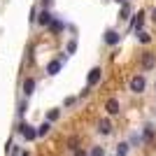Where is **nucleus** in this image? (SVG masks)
I'll list each match as a JSON object with an SVG mask.
<instances>
[{
	"mask_svg": "<svg viewBox=\"0 0 156 156\" xmlns=\"http://www.w3.org/2000/svg\"><path fill=\"white\" fill-rule=\"evenodd\" d=\"M156 140V130H154V126L151 124H147L142 128V142H147V144H151Z\"/></svg>",
	"mask_w": 156,
	"mask_h": 156,
	"instance_id": "obj_6",
	"label": "nucleus"
},
{
	"mask_svg": "<svg viewBox=\"0 0 156 156\" xmlns=\"http://www.w3.org/2000/svg\"><path fill=\"white\" fill-rule=\"evenodd\" d=\"M144 89H147V79H144V75H135V77L130 79V91H133V93H142Z\"/></svg>",
	"mask_w": 156,
	"mask_h": 156,
	"instance_id": "obj_1",
	"label": "nucleus"
},
{
	"mask_svg": "<svg viewBox=\"0 0 156 156\" xmlns=\"http://www.w3.org/2000/svg\"><path fill=\"white\" fill-rule=\"evenodd\" d=\"M103 40H105V44L114 47V44H119V40H121V35H119L117 30H112V28H107V30H105V35H103Z\"/></svg>",
	"mask_w": 156,
	"mask_h": 156,
	"instance_id": "obj_4",
	"label": "nucleus"
},
{
	"mask_svg": "<svg viewBox=\"0 0 156 156\" xmlns=\"http://www.w3.org/2000/svg\"><path fill=\"white\" fill-rule=\"evenodd\" d=\"M154 63H156V56L151 51H144L142 54V68L144 70H151V68H154Z\"/></svg>",
	"mask_w": 156,
	"mask_h": 156,
	"instance_id": "obj_8",
	"label": "nucleus"
},
{
	"mask_svg": "<svg viewBox=\"0 0 156 156\" xmlns=\"http://www.w3.org/2000/svg\"><path fill=\"white\" fill-rule=\"evenodd\" d=\"M63 68V58H56V61H49V65H47V72L49 75H58V70Z\"/></svg>",
	"mask_w": 156,
	"mask_h": 156,
	"instance_id": "obj_10",
	"label": "nucleus"
},
{
	"mask_svg": "<svg viewBox=\"0 0 156 156\" xmlns=\"http://www.w3.org/2000/svg\"><path fill=\"white\" fill-rule=\"evenodd\" d=\"M72 156H89V151H86V149H75Z\"/></svg>",
	"mask_w": 156,
	"mask_h": 156,
	"instance_id": "obj_22",
	"label": "nucleus"
},
{
	"mask_svg": "<svg viewBox=\"0 0 156 156\" xmlns=\"http://www.w3.org/2000/svg\"><path fill=\"white\" fill-rule=\"evenodd\" d=\"M51 5H54V0H42V7H44V9H51Z\"/></svg>",
	"mask_w": 156,
	"mask_h": 156,
	"instance_id": "obj_24",
	"label": "nucleus"
},
{
	"mask_svg": "<svg viewBox=\"0 0 156 156\" xmlns=\"http://www.w3.org/2000/svg\"><path fill=\"white\" fill-rule=\"evenodd\" d=\"M105 110H107V114H112V117L119 114V100L117 98H110V100L105 103Z\"/></svg>",
	"mask_w": 156,
	"mask_h": 156,
	"instance_id": "obj_9",
	"label": "nucleus"
},
{
	"mask_svg": "<svg viewBox=\"0 0 156 156\" xmlns=\"http://www.w3.org/2000/svg\"><path fill=\"white\" fill-rule=\"evenodd\" d=\"M100 77H103V70H100L98 65H96V68H91L89 75H86V86H91V89H93V86L100 82Z\"/></svg>",
	"mask_w": 156,
	"mask_h": 156,
	"instance_id": "obj_2",
	"label": "nucleus"
},
{
	"mask_svg": "<svg viewBox=\"0 0 156 156\" xmlns=\"http://www.w3.org/2000/svg\"><path fill=\"white\" fill-rule=\"evenodd\" d=\"M51 19H54L51 9H42V12L37 14V21H35V23H40V26H49V23H51Z\"/></svg>",
	"mask_w": 156,
	"mask_h": 156,
	"instance_id": "obj_7",
	"label": "nucleus"
},
{
	"mask_svg": "<svg viewBox=\"0 0 156 156\" xmlns=\"http://www.w3.org/2000/svg\"><path fill=\"white\" fill-rule=\"evenodd\" d=\"M96 130L100 133V135H110V133H112L114 128H112V121H110V119H98Z\"/></svg>",
	"mask_w": 156,
	"mask_h": 156,
	"instance_id": "obj_3",
	"label": "nucleus"
},
{
	"mask_svg": "<svg viewBox=\"0 0 156 156\" xmlns=\"http://www.w3.org/2000/svg\"><path fill=\"white\" fill-rule=\"evenodd\" d=\"M128 147H130L128 142H119L117 144V156H126L128 154Z\"/></svg>",
	"mask_w": 156,
	"mask_h": 156,
	"instance_id": "obj_17",
	"label": "nucleus"
},
{
	"mask_svg": "<svg viewBox=\"0 0 156 156\" xmlns=\"http://www.w3.org/2000/svg\"><path fill=\"white\" fill-rule=\"evenodd\" d=\"M151 21L156 23V7H154V12H151Z\"/></svg>",
	"mask_w": 156,
	"mask_h": 156,
	"instance_id": "obj_25",
	"label": "nucleus"
},
{
	"mask_svg": "<svg viewBox=\"0 0 156 156\" xmlns=\"http://www.w3.org/2000/svg\"><path fill=\"white\" fill-rule=\"evenodd\" d=\"M63 28H65V26H63V21H58V19H51V23H49V30H51L54 35H58V33L63 30Z\"/></svg>",
	"mask_w": 156,
	"mask_h": 156,
	"instance_id": "obj_13",
	"label": "nucleus"
},
{
	"mask_svg": "<svg viewBox=\"0 0 156 156\" xmlns=\"http://www.w3.org/2000/svg\"><path fill=\"white\" fill-rule=\"evenodd\" d=\"M75 49H77V40H72L70 44H68V51H65V54L70 56V54H75Z\"/></svg>",
	"mask_w": 156,
	"mask_h": 156,
	"instance_id": "obj_20",
	"label": "nucleus"
},
{
	"mask_svg": "<svg viewBox=\"0 0 156 156\" xmlns=\"http://www.w3.org/2000/svg\"><path fill=\"white\" fill-rule=\"evenodd\" d=\"M114 2H119V5H124V2H126V0H114Z\"/></svg>",
	"mask_w": 156,
	"mask_h": 156,
	"instance_id": "obj_26",
	"label": "nucleus"
},
{
	"mask_svg": "<svg viewBox=\"0 0 156 156\" xmlns=\"http://www.w3.org/2000/svg\"><path fill=\"white\" fill-rule=\"evenodd\" d=\"M49 130H51V121H44V124H40V126H37V137H44Z\"/></svg>",
	"mask_w": 156,
	"mask_h": 156,
	"instance_id": "obj_14",
	"label": "nucleus"
},
{
	"mask_svg": "<svg viewBox=\"0 0 156 156\" xmlns=\"http://www.w3.org/2000/svg\"><path fill=\"white\" fill-rule=\"evenodd\" d=\"M137 40H140L142 44H147V42H151V35H149V33H144V30H137Z\"/></svg>",
	"mask_w": 156,
	"mask_h": 156,
	"instance_id": "obj_19",
	"label": "nucleus"
},
{
	"mask_svg": "<svg viewBox=\"0 0 156 156\" xmlns=\"http://www.w3.org/2000/svg\"><path fill=\"white\" fill-rule=\"evenodd\" d=\"M58 119H61V110H56V107H54V110L47 112V121H51V124H54V121H58Z\"/></svg>",
	"mask_w": 156,
	"mask_h": 156,
	"instance_id": "obj_15",
	"label": "nucleus"
},
{
	"mask_svg": "<svg viewBox=\"0 0 156 156\" xmlns=\"http://www.w3.org/2000/svg\"><path fill=\"white\" fill-rule=\"evenodd\" d=\"M26 110H28V103H26V100H21V103H19V114H26Z\"/></svg>",
	"mask_w": 156,
	"mask_h": 156,
	"instance_id": "obj_21",
	"label": "nucleus"
},
{
	"mask_svg": "<svg viewBox=\"0 0 156 156\" xmlns=\"http://www.w3.org/2000/svg\"><path fill=\"white\" fill-rule=\"evenodd\" d=\"M33 91H35V79L33 77H26L23 79V96H33Z\"/></svg>",
	"mask_w": 156,
	"mask_h": 156,
	"instance_id": "obj_12",
	"label": "nucleus"
},
{
	"mask_svg": "<svg viewBox=\"0 0 156 156\" xmlns=\"http://www.w3.org/2000/svg\"><path fill=\"white\" fill-rule=\"evenodd\" d=\"M89 156H105V147H100V144H93L91 151H89Z\"/></svg>",
	"mask_w": 156,
	"mask_h": 156,
	"instance_id": "obj_18",
	"label": "nucleus"
},
{
	"mask_svg": "<svg viewBox=\"0 0 156 156\" xmlns=\"http://www.w3.org/2000/svg\"><path fill=\"white\" fill-rule=\"evenodd\" d=\"M75 100H77V98H75V96H70V98H65V100H63V105H65V107H70V105L75 103Z\"/></svg>",
	"mask_w": 156,
	"mask_h": 156,
	"instance_id": "obj_23",
	"label": "nucleus"
},
{
	"mask_svg": "<svg viewBox=\"0 0 156 156\" xmlns=\"http://www.w3.org/2000/svg\"><path fill=\"white\" fill-rule=\"evenodd\" d=\"M128 14H130V5H128V2H124V5H121V12H119V19L126 21V19H128Z\"/></svg>",
	"mask_w": 156,
	"mask_h": 156,
	"instance_id": "obj_16",
	"label": "nucleus"
},
{
	"mask_svg": "<svg viewBox=\"0 0 156 156\" xmlns=\"http://www.w3.org/2000/svg\"><path fill=\"white\" fill-rule=\"evenodd\" d=\"M142 26H144V12H137L133 23H130V30H142Z\"/></svg>",
	"mask_w": 156,
	"mask_h": 156,
	"instance_id": "obj_11",
	"label": "nucleus"
},
{
	"mask_svg": "<svg viewBox=\"0 0 156 156\" xmlns=\"http://www.w3.org/2000/svg\"><path fill=\"white\" fill-rule=\"evenodd\" d=\"M19 130H21V135L26 137V140H35V137H37V128L30 126V124H21Z\"/></svg>",
	"mask_w": 156,
	"mask_h": 156,
	"instance_id": "obj_5",
	"label": "nucleus"
}]
</instances>
